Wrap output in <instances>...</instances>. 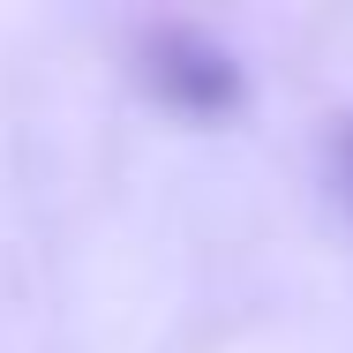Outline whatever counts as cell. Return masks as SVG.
Wrapping results in <instances>:
<instances>
[{"instance_id":"obj_2","label":"cell","mask_w":353,"mask_h":353,"mask_svg":"<svg viewBox=\"0 0 353 353\" xmlns=\"http://www.w3.org/2000/svg\"><path fill=\"white\" fill-rule=\"evenodd\" d=\"M346 173H353V128H346Z\"/></svg>"},{"instance_id":"obj_1","label":"cell","mask_w":353,"mask_h":353,"mask_svg":"<svg viewBox=\"0 0 353 353\" xmlns=\"http://www.w3.org/2000/svg\"><path fill=\"white\" fill-rule=\"evenodd\" d=\"M150 83H158L165 105L203 113V121L241 105V75H233V61L218 53L211 38H188V30H165V38L150 46Z\"/></svg>"}]
</instances>
